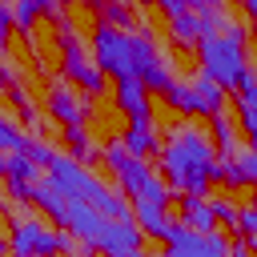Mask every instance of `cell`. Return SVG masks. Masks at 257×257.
<instances>
[{
	"instance_id": "6da1fadb",
	"label": "cell",
	"mask_w": 257,
	"mask_h": 257,
	"mask_svg": "<svg viewBox=\"0 0 257 257\" xmlns=\"http://www.w3.org/2000/svg\"><path fill=\"white\" fill-rule=\"evenodd\" d=\"M157 157H161V169H165V185L173 193H189V197L209 193V185H213L209 173H213L217 149L197 124H177L165 137V145L157 149Z\"/></svg>"
},
{
	"instance_id": "7a4b0ae2",
	"label": "cell",
	"mask_w": 257,
	"mask_h": 257,
	"mask_svg": "<svg viewBox=\"0 0 257 257\" xmlns=\"http://www.w3.org/2000/svg\"><path fill=\"white\" fill-rule=\"evenodd\" d=\"M48 177L60 185V193H64L68 201H88L104 221H128V217H133L128 201H124L116 189H108L104 181H96L80 161H72V157H64V153H52Z\"/></svg>"
},
{
	"instance_id": "3957f363",
	"label": "cell",
	"mask_w": 257,
	"mask_h": 257,
	"mask_svg": "<svg viewBox=\"0 0 257 257\" xmlns=\"http://www.w3.org/2000/svg\"><path fill=\"white\" fill-rule=\"evenodd\" d=\"M197 60H201V76H209L213 84H221L225 92H237L249 60H245V40H233L225 32H209L197 40Z\"/></svg>"
},
{
	"instance_id": "277c9868",
	"label": "cell",
	"mask_w": 257,
	"mask_h": 257,
	"mask_svg": "<svg viewBox=\"0 0 257 257\" xmlns=\"http://www.w3.org/2000/svg\"><path fill=\"white\" fill-rule=\"evenodd\" d=\"M72 233L64 229H48L40 225L36 217H24L12 225V237H8V253L12 257H56V253H72Z\"/></svg>"
},
{
	"instance_id": "5b68a950",
	"label": "cell",
	"mask_w": 257,
	"mask_h": 257,
	"mask_svg": "<svg viewBox=\"0 0 257 257\" xmlns=\"http://www.w3.org/2000/svg\"><path fill=\"white\" fill-rule=\"evenodd\" d=\"M56 44H60V52H64V76L72 80V84H80V92H104V72L96 68V64H88V56H84V44H80V36H76V24L68 20V16H56Z\"/></svg>"
},
{
	"instance_id": "8992f818",
	"label": "cell",
	"mask_w": 257,
	"mask_h": 257,
	"mask_svg": "<svg viewBox=\"0 0 257 257\" xmlns=\"http://www.w3.org/2000/svg\"><path fill=\"white\" fill-rule=\"evenodd\" d=\"M92 52H96V68L112 80H124V76H137V52H133V32H120V28H108V24H96L92 32Z\"/></svg>"
},
{
	"instance_id": "52a82bcc",
	"label": "cell",
	"mask_w": 257,
	"mask_h": 257,
	"mask_svg": "<svg viewBox=\"0 0 257 257\" xmlns=\"http://www.w3.org/2000/svg\"><path fill=\"white\" fill-rule=\"evenodd\" d=\"M169 108L185 112V116H217L225 112V88L213 84L209 76H193V80H173L165 92Z\"/></svg>"
},
{
	"instance_id": "ba28073f",
	"label": "cell",
	"mask_w": 257,
	"mask_h": 257,
	"mask_svg": "<svg viewBox=\"0 0 257 257\" xmlns=\"http://www.w3.org/2000/svg\"><path fill=\"white\" fill-rule=\"evenodd\" d=\"M104 165L116 173V181H120V189L137 201L141 193H145V185H149V177H153V169L145 165V157H133L128 149H124V141H108L104 145Z\"/></svg>"
},
{
	"instance_id": "9c48e42d",
	"label": "cell",
	"mask_w": 257,
	"mask_h": 257,
	"mask_svg": "<svg viewBox=\"0 0 257 257\" xmlns=\"http://www.w3.org/2000/svg\"><path fill=\"white\" fill-rule=\"evenodd\" d=\"M165 257H229V241L221 233H197V229L177 225Z\"/></svg>"
},
{
	"instance_id": "30bf717a",
	"label": "cell",
	"mask_w": 257,
	"mask_h": 257,
	"mask_svg": "<svg viewBox=\"0 0 257 257\" xmlns=\"http://www.w3.org/2000/svg\"><path fill=\"white\" fill-rule=\"evenodd\" d=\"M64 233H72L76 241H84L88 249H96V241L104 233V217L88 201H68V209H64Z\"/></svg>"
},
{
	"instance_id": "8fae6325",
	"label": "cell",
	"mask_w": 257,
	"mask_h": 257,
	"mask_svg": "<svg viewBox=\"0 0 257 257\" xmlns=\"http://www.w3.org/2000/svg\"><path fill=\"white\" fill-rule=\"evenodd\" d=\"M84 112H88V96H76L64 80H56L52 88H48V116L56 120V124H80L84 120Z\"/></svg>"
},
{
	"instance_id": "7c38bea8",
	"label": "cell",
	"mask_w": 257,
	"mask_h": 257,
	"mask_svg": "<svg viewBox=\"0 0 257 257\" xmlns=\"http://www.w3.org/2000/svg\"><path fill=\"white\" fill-rule=\"evenodd\" d=\"M112 96H116V108L128 112V120H153V100H149V88L137 80V76H124L112 84Z\"/></svg>"
},
{
	"instance_id": "4fadbf2b",
	"label": "cell",
	"mask_w": 257,
	"mask_h": 257,
	"mask_svg": "<svg viewBox=\"0 0 257 257\" xmlns=\"http://www.w3.org/2000/svg\"><path fill=\"white\" fill-rule=\"evenodd\" d=\"M133 221H137V229H141L145 237H157V241H169L173 229L181 225V221L169 217L165 205H153V201H133Z\"/></svg>"
},
{
	"instance_id": "5bb4252c",
	"label": "cell",
	"mask_w": 257,
	"mask_h": 257,
	"mask_svg": "<svg viewBox=\"0 0 257 257\" xmlns=\"http://www.w3.org/2000/svg\"><path fill=\"white\" fill-rule=\"evenodd\" d=\"M141 229H137V221L128 217V221H104V233H100V241H96V249L104 253V257H116V253H133V249H141Z\"/></svg>"
},
{
	"instance_id": "9a60e30c",
	"label": "cell",
	"mask_w": 257,
	"mask_h": 257,
	"mask_svg": "<svg viewBox=\"0 0 257 257\" xmlns=\"http://www.w3.org/2000/svg\"><path fill=\"white\" fill-rule=\"evenodd\" d=\"M36 209H44L56 225H64V209H68V197L60 193V185L52 181V177H40V181H32V197H28Z\"/></svg>"
},
{
	"instance_id": "2e32d148",
	"label": "cell",
	"mask_w": 257,
	"mask_h": 257,
	"mask_svg": "<svg viewBox=\"0 0 257 257\" xmlns=\"http://www.w3.org/2000/svg\"><path fill=\"white\" fill-rule=\"evenodd\" d=\"M177 201H181V225H185V229H197V233H213V229H217L213 209H209V201H205V197L177 193Z\"/></svg>"
},
{
	"instance_id": "e0dca14e",
	"label": "cell",
	"mask_w": 257,
	"mask_h": 257,
	"mask_svg": "<svg viewBox=\"0 0 257 257\" xmlns=\"http://www.w3.org/2000/svg\"><path fill=\"white\" fill-rule=\"evenodd\" d=\"M120 141H124V149H128L133 157H149V153L161 149V137H157L153 120H128V133H124Z\"/></svg>"
},
{
	"instance_id": "ac0fdd59",
	"label": "cell",
	"mask_w": 257,
	"mask_h": 257,
	"mask_svg": "<svg viewBox=\"0 0 257 257\" xmlns=\"http://www.w3.org/2000/svg\"><path fill=\"white\" fill-rule=\"evenodd\" d=\"M40 16H52V20H56V16H60V0H16V4H12V24L24 28V32H28Z\"/></svg>"
},
{
	"instance_id": "d6986e66",
	"label": "cell",
	"mask_w": 257,
	"mask_h": 257,
	"mask_svg": "<svg viewBox=\"0 0 257 257\" xmlns=\"http://www.w3.org/2000/svg\"><path fill=\"white\" fill-rule=\"evenodd\" d=\"M169 28H173V40L177 44H185V48H193L201 36H205V28H201V12H177L173 20H169Z\"/></svg>"
},
{
	"instance_id": "ffe728a7",
	"label": "cell",
	"mask_w": 257,
	"mask_h": 257,
	"mask_svg": "<svg viewBox=\"0 0 257 257\" xmlns=\"http://www.w3.org/2000/svg\"><path fill=\"white\" fill-rule=\"evenodd\" d=\"M209 128H213V149L221 153V157H237V124L225 116V112H217V116H209Z\"/></svg>"
},
{
	"instance_id": "44dd1931",
	"label": "cell",
	"mask_w": 257,
	"mask_h": 257,
	"mask_svg": "<svg viewBox=\"0 0 257 257\" xmlns=\"http://www.w3.org/2000/svg\"><path fill=\"white\" fill-rule=\"evenodd\" d=\"M137 80H141V84H145L149 92H161V96H165V92H169V84H173V72H169V60H165V56H157V60H149V64H145V68L137 72Z\"/></svg>"
},
{
	"instance_id": "7402d4cb",
	"label": "cell",
	"mask_w": 257,
	"mask_h": 257,
	"mask_svg": "<svg viewBox=\"0 0 257 257\" xmlns=\"http://www.w3.org/2000/svg\"><path fill=\"white\" fill-rule=\"evenodd\" d=\"M36 173H40V165H32L24 149L4 157V181H28V185H32V181H40Z\"/></svg>"
},
{
	"instance_id": "603a6c76",
	"label": "cell",
	"mask_w": 257,
	"mask_h": 257,
	"mask_svg": "<svg viewBox=\"0 0 257 257\" xmlns=\"http://www.w3.org/2000/svg\"><path fill=\"white\" fill-rule=\"evenodd\" d=\"M209 181H217V185H225V189H245V185H249L245 173H241V165H237V157H221V161H213Z\"/></svg>"
},
{
	"instance_id": "cb8c5ba5",
	"label": "cell",
	"mask_w": 257,
	"mask_h": 257,
	"mask_svg": "<svg viewBox=\"0 0 257 257\" xmlns=\"http://www.w3.org/2000/svg\"><path fill=\"white\" fill-rule=\"evenodd\" d=\"M100 24L128 32V24H133V8H128V0H104V4H100Z\"/></svg>"
},
{
	"instance_id": "d4e9b609",
	"label": "cell",
	"mask_w": 257,
	"mask_h": 257,
	"mask_svg": "<svg viewBox=\"0 0 257 257\" xmlns=\"http://www.w3.org/2000/svg\"><path fill=\"white\" fill-rule=\"evenodd\" d=\"M64 141H68V157L72 161H88L96 149H92V141H88V133H84V124H68L64 128Z\"/></svg>"
},
{
	"instance_id": "484cf974",
	"label": "cell",
	"mask_w": 257,
	"mask_h": 257,
	"mask_svg": "<svg viewBox=\"0 0 257 257\" xmlns=\"http://www.w3.org/2000/svg\"><path fill=\"white\" fill-rule=\"evenodd\" d=\"M237 133H245L249 153H257V104H241L237 108Z\"/></svg>"
},
{
	"instance_id": "4316f807",
	"label": "cell",
	"mask_w": 257,
	"mask_h": 257,
	"mask_svg": "<svg viewBox=\"0 0 257 257\" xmlns=\"http://www.w3.org/2000/svg\"><path fill=\"white\" fill-rule=\"evenodd\" d=\"M28 145V137L8 120V116H0V153H20Z\"/></svg>"
},
{
	"instance_id": "83f0119b",
	"label": "cell",
	"mask_w": 257,
	"mask_h": 257,
	"mask_svg": "<svg viewBox=\"0 0 257 257\" xmlns=\"http://www.w3.org/2000/svg\"><path fill=\"white\" fill-rule=\"evenodd\" d=\"M241 104H257V68L249 64L245 68V76H241V84H237V108Z\"/></svg>"
},
{
	"instance_id": "f1b7e54d",
	"label": "cell",
	"mask_w": 257,
	"mask_h": 257,
	"mask_svg": "<svg viewBox=\"0 0 257 257\" xmlns=\"http://www.w3.org/2000/svg\"><path fill=\"white\" fill-rule=\"evenodd\" d=\"M209 209H213V221H225L229 229H237V217H241V209H237L233 201H225V197H221V201H209Z\"/></svg>"
},
{
	"instance_id": "f546056e",
	"label": "cell",
	"mask_w": 257,
	"mask_h": 257,
	"mask_svg": "<svg viewBox=\"0 0 257 257\" xmlns=\"http://www.w3.org/2000/svg\"><path fill=\"white\" fill-rule=\"evenodd\" d=\"M237 229H241L245 237H253V245H257V197H253V205H245V209H241Z\"/></svg>"
},
{
	"instance_id": "4dcf8cb0",
	"label": "cell",
	"mask_w": 257,
	"mask_h": 257,
	"mask_svg": "<svg viewBox=\"0 0 257 257\" xmlns=\"http://www.w3.org/2000/svg\"><path fill=\"white\" fill-rule=\"evenodd\" d=\"M24 153H28V161H32V165H40V169H48V161H52V149H48L44 141H28V145H24Z\"/></svg>"
},
{
	"instance_id": "1f68e13d",
	"label": "cell",
	"mask_w": 257,
	"mask_h": 257,
	"mask_svg": "<svg viewBox=\"0 0 257 257\" xmlns=\"http://www.w3.org/2000/svg\"><path fill=\"white\" fill-rule=\"evenodd\" d=\"M237 165H241L245 181H249V185H257V153H237Z\"/></svg>"
},
{
	"instance_id": "d6a6232c",
	"label": "cell",
	"mask_w": 257,
	"mask_h": 257,
	"mask_svg": "<svg viewBox=\"0 0 257 257\" xmlns=\"http://www.w3.org/2000/svg\"><path fill=\"white\" fill-rule=\"evenodd\" d=\"M20 84V72L12 68V60H0V88L8 92V88H16Z\"/></svg>"
},
{
	"instance_id": "836d02e7",
	"label": "cell",
	"mask_w": 257,
	"mask_h": 257,
	"mask_svg": "<svg viewBox=\"0 0 257 257\" xmlns=\"http://www.w3.org/2000/svg\"><path fill=\"white\" fill-rule=\"evenodd\" d=\"M8 36H12V8H8V4L0 0V52H4Z\"/></svg>"
},
{
	"instance_id": "e575fe53",
	"label": "cell",
	"mask_w": 257,
	"mask_h": 257,
	"mask_svg": "<svg viewBox=\"0 0 257 257\" xmlns=\"http://www.w3.org/2000/svg\"><path fill=\"white\" fill-rule=\"evenodd\" d=\"M257 253V245H253V237L245 241V237H237V241H229V257H253Z\"/></svg>"
},
{
	"instance_id": "d590c367",
	"label": "cell",
	"mask_w": 257,
	"mask_h": 257,
	"mask_svg": "<svg viewBox=\"0 0 257 257\" xmlns=\"http://www.w3.org/2000/svg\"><path fill=\"white\" fill-rule=\"evenodd\" d=\"M189 12H209V8H221V0H185Z\"/></svg>"
},
{
	"instance_id": "8d00e7d4",
	"label": "cell",
	"mask_w": 257,
	"mask_h": 257,
	"mask_svg": "<svg viewBox=\"0 0 257 257\" xmlns=\"http://www.w3.org/2000/svg\"><path fill=\"white\" fill-rule=\"evenodd\" d=\"M237 4H241V8H245V12H249V20H253V24H257V0H237Z\"/></svg>"
},
{
	"instance_id": "74e56055",
	"label": "cell",
	"mask_w": 257,
	"mask_h": 257,
	"mask_svg": "<svg viewBox=\"0 0 257 257\" xmlns=\"http://www.w3.org/2000/svg\"><path fill=\"white\" fill-rule=\"evenodd\" d=\"M0 257H8V237H0Z\"/></svg>"
},
{
	"instance_id": "f35d334b",
	"label": "cell",
	"mask_w": 257,
	"mask_h": 257,
	"mask_svg": "<svg viewBox=\"0 0 257 257\" xmlns=\"http://www.w3.org/2000/svg\"><path fill=\"white\" fill-rule=\"evenodd\" d=\"M116 257H145V253H141V249H133V253H116Z\"/></svg>"
},
{
	"instance_id": "ab89813d",
	"label": "cell",
	"mask_w": 257,
	"mask_h": 257,
	"mask_svg": "<svg viewBox=\"0 0 257 257\" xmlns=\"http://www.w3.org/2000/svg\"><path fill=\"white\" fill-rule=\"evenodd\" d=\"M80 4H88V8H100V4H104V0H80Z\"/></svg>"
},
{
	"instance_id": "60d3db41",
	"label": "cell",
	"mask_w": 257,
	"mask_h": 257,
	"mask_svg": "<svg viewBox=\"0 0 257 257\" xmlns=\"http://www.w3.org/2000/svg\"><path fill=\"white\" fill-rule=\"evenodd\" d=\"M76 257H92V249H88V245H84V249H80V253H76Z\"/></svg>"
},
{
	"instance_id": "b9f144b4",
	"label": "cell",
	"mask_w": 257,
	"mask_h": 257,
	"mask_svg": "<svg viewBox=\"0 0 257 257\" xmlns=\"http://www.w3.org/2000/svg\"><path fill=\"white\" fill-rule=\"evenodd\" d=\"M4 157H8V153H0V177H4Z\"/></svg>"
},
{
	"instance_id": "7bdbcfd3",
	"label": "cell",
	"mask_w": 257,
	"mask_h": 257,
	"mask_svg": "<svg viewBox=\"0 0 257 257\" xmlns=\"http://www.w3.org/2000/svg\"><path fill=\"white\" fill-rule=\"evenodd\" d=\"M0 213H4V201H0Z\"/></svg>"
}]
</instances>
